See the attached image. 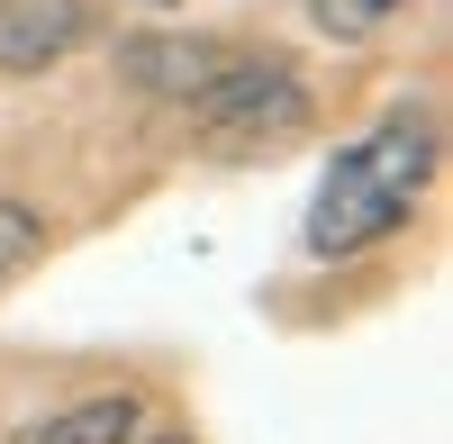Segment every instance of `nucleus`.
Returning <instances> with one entry per match:
<instances>
[{"label":"nucleus","instance_id":"nucleus-4","mask_svg":"<svg viewBox=\"0 0 453 444\" xmlns=\"http://www.w3.org/2000/svg\"><path fill=\"white\" fill-rule=\"evenodd\" d=\"M91 46V0H0V73H55Z\"/></svg>","mask_w":453,"mask_h":444},{"label":"nucleus","instance_id":"nucleus-6","mask_svg":"<svg viewBox=\"0 0 453 444\" xmlns=\"http://www.w3.org/2000/svg\"><path fill=\"white\" fill-rule=\"evenodd\" d=\"M309 19L335 36V46H372L381 27H399V19H408V0H309Z\"/></svg>","mask_w":453,"mask_h":444},{"label":"nucleus","instance_id":"nucleus-1","mask_svg":"<svg viewBox=\"0 0 453 444\" xmlns=\"http://www.w3.org/2000/svg\"><path fill=\"white\" fill-rule=\"evenodd\" d=\"M435 164H444V119H435V109H390L372 136H354L345 155L326 164L299 245H309L318 264H345V254L390 245L408 218H418Z\"/></svg>","mask_w":453,"mask_h":444},{"label":"nucleus","instance_id":"nucleus-2","mask_svg":"<svg viewBox=\"0 0 453 444\" xmlns=\"http://www.w3.org/2000/svg\"><path fill=\"white\" fill-rule=\"evenodd\" d=\"M191 119L209 136V155H263V145L309 136L318 100H309V82H299L290 55H226L209 73V91L191 100Z\"/></svg>","mask_w":453,"mask_h":444},{"label":"nucleus","instance_id":"nucleus-9","mask_svg":"<svg viewBox=\"0 0 453 444\" xmlns=\"http://www.w3.org/2000/svg\"><path fill=\"white\" fill-rule=\"evenodd\" d=\"M155 10H164V0H155Z\"/></svg>","mask_w":453,"mask_h":444},{"label":"nucleus","instance_id":"nucleus-8","mask_svg":"<svg viewBox=\"0 0 453 444\" xmlns=\"http://www.w3.org/2000/svg\"><path fill=\"white\" fill-rule=\"evenodd\" d=\"M119 444H191L181 426H155V417H136V435H119Z\"/></svg>","mask_w":453,"mask_h":444},{"label":"nucleus","instance_id":"nucleus-7","mask_svg":"<svg viewBox=\"0 0 453 444\" xmlns=\"http://www.w3.org/2000/svg\"><path fill=\"white\" fill-rule=\"evenodd\" d=\"M46 264V209H27V200H0V290H10L19 272Z\"/></svg>","mask_w":453,"mask_h":444},{"label":"nucleus","instance_id":"nucleus-3","mask_svg":"<svg viewBox=\"0 0 453 444\" xmlns=\"http://www.w3.org/2000/svg\"><path fill=\"white\" fill-rule=\"evenodd\" d=\"M218 64H226V46L200 36V27H136V36H119V73H127V91H145V100H181V109H191Z\"/></svg>","mask_w":453,"mask_h":444},{"label":"nucleus","instance_id":"nucleus-5","mask_svg":"<svg viewBox=\"0 0 453 444\" xmlns=\"http://www.w3.org/2000/svg\"><path fill=\"white\" fill-rule=\"evenodd\" d=\"M136 417H145L136 390H100V399H73V409L19 426L10 444H119V435H136Z\"/></svg>","mask_w":453,"mask_h":444}]
</instances>
